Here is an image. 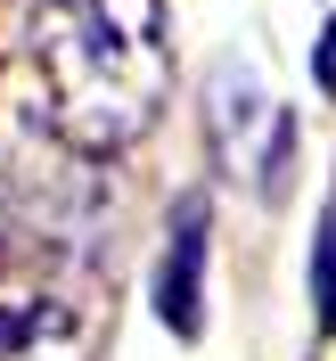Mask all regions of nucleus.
<instances>
[{
	"label": "nucleus",
	"mask_w": 336,
	"mask_h": 361,
	"mask_svg": "<svg viewBox=\"0 0 336 361\" xmlns=\"http://www.w3.org/2000/svg\"><path fill=\"white\" fill-rule=\"evenodd\" d=\"M42 66L58 99V132L82 157H115L156 123L173 58H164V0H42Z\"/></svg>",
	"instance_id": "nucleus-1"
},
{
	"label": "nucleus",
	"mask_w": 336,
	"mask_h": 361,
	"mask_svg": "<svg viewBox=\"0 0 336 361\" xmlns=\"http://www.w3.org/2000/svg\"><path fill=\"white\" fill-rule=\"evenodd\" d=\"M205 115H213V157H222L230 180H254L263 197H279L287 189V157H295V123L287 107L263 90V74L254 66H213V82H205Z\"/></svg>",
	"instance_id": "nucleus-2"
},
{
	"label": "nucleus",
	"mask_w": 336,
	"mask_h": 361,
	"mask_svg": "<svg viewBox=\"0 0 336 361\" xmlns=\"http://www.w3.org/2000/svg\"><path fill=\"white\" fill-rule=\"evenodd\" d=\"M205 197L189 189V197L173 205V230H164V255H156V320L173 329V337H197L205 329Z\"/></svg>",
	"instance_id": "nucleus-3"
},
{
	"label": "nucleus",
	"mask_w": 336,
	"mask_h": 361,
	"mask_svg": "<svg viewBox=\"0 0 336 361\" xmlns=\"http://www.w3.org/2000/svg\"><path fill=\"white\" fill-rule=\"evenodd\" d=\"M312 312H320V337H328L336 329V205L312 230Z\"/></svg>",
	"instance_id": "nucleus-4"
},
{
	"label": "nucleus",
	"mask_w": 336,
	"mask_h": 361,
	"mask_svg": "<svg viewBox=\"0 0 336 361\" xmlns=\"http://www.w3.org/2000/svg\"><path fill=\"white\" fill-rule=\"evenodd\" d=\"M312 74H320V90H336V17L320 25V42H312Z\"/></svg>",
	"instance_id": "nucleus-5"
}]
</instances>
